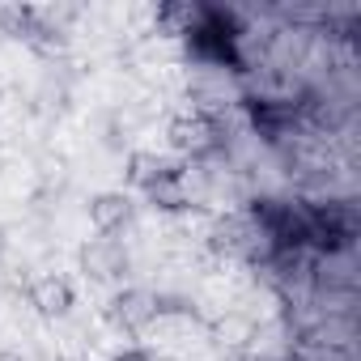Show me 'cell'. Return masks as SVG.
<instances>
[{"label": "cell", "instance_id": "7", "mask_svg": "<svg viewBox=\"0 0 361 361\" xmlns=\"http://www.w3.org/2000/svg\"><path fill=\"white\" fill-rule=\"evenodd\" d=\"M145 196V204L153 209V213H192V204H196V196H192V188H188V170L178 166L174 174H166V178H157L153 188H145L140 192Z\"/></svg>", "mask_w": 361, "mask_h": 361}, {"label": "cell", "instance_id": "13", "mask_svg": "<svg viewBox=\"0 0 361 361\" xmlns=\"http://www.w3.org/2000/svg\"><path fill=\"white\" fill-rule=\"evenodd\" d=\"M64 361H68V357H64Z\"/></svg>", "mask_w": 361, "mask_h": 361}, {"label": "cell", "instance_id": "9", "mask_svg": "<svg viewBox=\"0 0 361 361\" xmlns=\"http://www.w3.org/2000/svg\"><path fill=\"white\" fill-rule=\"evenodd\" d=\"M153 26L166 39H188L200 26V5L196 0H161V5L153 9Z\"/></svg>", "mask_w": 361, "mask_h": 361}, {"label": "cell", "instance_id": "8", "mask_svg": "<svg viewBox=\"0 0 361 361\" xmlns=\"http://www.w3.org/2000/svg\"><path fill=\"white\" fill-rule=\"evenodd\" d=\"M178 166H183V161H174V157H166V153H157V149H132L128 161H123V178H128V188L145 192V188L157 183V178L174 174Z\"/></svg>", "mask_w": 361, "mask_h": 361}, {"label": "cell", "instance_id": "6", "mask_svg": "<svg viewBox=\"0 0 361 361\" xmlns=\"http://www.w3.org/2000/svg\"><path fill=\"white\" fill-rule=\"evenodd\" d=\"M132 221H136V200L128 192H98L90 200V226H94V234L119 238L123 230H132Z\"/></svg>", "mask_w": 361, "mask_h": 361}, {"label": "cell", "instance_id": "1", "mask_svg": "<svg viewBox=\"0 0 361 361\" xmlns=\"http://www.w3.org/2000/svg\"><path fill=\"white\" fill-rule=\"evenodd\" d=\"M209 251L234 264H259V268L272 264V247L251 221V213H221L209 230Z\"/></svg>", "mask_w": 361, "mask_h": 361}, {"label": "cell", "instance_id": "5", "mask_svg": "<svg viewBox=\"0 0 361 361\" xmlns=\"http://www.w3.org/2000/svg\"><path fill=\"white\" fill-rule=\"evenodd\" d=\"M26 302H30V310H35L39 319L56 323V319H68V314H73V306H77V289H73L68 276L47 272V276H35V281H30Z\"/></svg>", "mask_w": 361, "mask_h": 361}, {"label": "cell", "instance_id": "10", "mask_svg": "<svg viewBox=\"0 0 361 361\" xmlns=\"http://www.w3.org/2000/svg\"><path fill=\"white\" fill-rule=\"evenodd\" d=\"M0 30L26 47H35V39L43 30V9L39 5H0Z\"/></svg>", "mask_w": 361, "mask_h": 361}, {"label": "cell", "instance_id": "12", "mask_svg": "<svg viewBox=\"0 0 361 361\" xmlns=\"http://www.w3.org/2000/svg\"><path fill=\"white\" fill-rule=\"evenodd\" d=\"M5 251H9V234H5V226H0V259H5Z\"/></svg>", "mask_w": 361, "mask_h": 361}, {"label": "cell", "instance_id": "4", "mask_svg": "<svg viewBox=\"0 0 361 361\" xmlns=\"http://www.w3.org/2000/svg\"><path fill=\"white\" fill-rule=\"evenodd\" d=\"M102 314H106V323H111L115 331H123V336H140V331H149V327L161 319L157 293L145 289V285H119V289L106 298Z\"/></svg>", "mask_w": 361, "mask_h": 361}, {"label": "cell", "instance_id": "11", "mask_svg": "<svg viewBox=\"0 0 361 361\" xmlns=\"http://www.w3.org/2000/svg\"><path fill=\"white\" fill-rule=\"evenodd\" d=\"M111 361H157V357H153V348H145V344H128V348L111 353Z\"/></svg>", "mask_w": 361, "mask_h": 361}, {"label": "cell", "instance_id": "3", "mask_svg": "<svg viewBox=\"0 0 361 361\" xmlns=\"http://www.w3.org/2000/svg\"><path fill=\"white\" fill-rule=\"evenodd\" d=\"M77 268L90 285H123V276L132 272V251L119 238L94 234L77 247Z\"/></svg>", "mask_w": 361, "mask_h": 361}, {"label": "cell", "instance_id": "2", "mask_svg": "<svg viewBox=\"0 0 361 361\" xmlns=\"http://www.w3.org/2000/svg\"><path fill=\"white\" fill-rule=\"evenodd\" d=\"M166 140L183 161H209L213 153L226 149V123H221V115L183 111L166 123Z\"/></svg>", "mask_w": 361, "mask_h": 361}]
</instances>
